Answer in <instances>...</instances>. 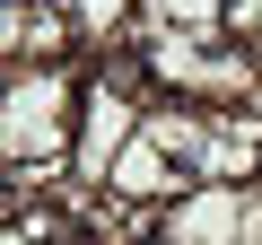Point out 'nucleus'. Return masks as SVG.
<instances>
[{
  "label": "nucleus",
  "mask_w": 262,
  "mask_h": 245,
  "mask_svg": "<svg viewBox=\"0 0 262 245\" xmlns=\"http://www.w3.org/2000/svg\"><path fill=\"white\" fill-rule=\"evenodd\" d=\"M79 105H88V62H35L0 70V167H70L79 158Z\"/></svg>",
  "instance_id": "nucleus-1"
},
{
  "label": "nucleus",
  "mask_w": 262,
  "mask_h": 245,
  "mask_svg": "<svg viewBox=\"0 0 262 245\" xmlns=\"http://www.w3.org/2000/svg\"><path fill=\"white\" fill-rule=\"evenodd\" d=\"M140 62H149V88L175 105H201V114L262 105V53L236 35H140Z\"/></svg>",
  "instance_id": "nucleus-2"
},
{
  "label": "nucleus",
  "mask_w": 262,
  "mask_h": 245,
  "mask_svg": "<svg viewBox=\"0 0 262 245\" xmlns=\"http://www.w3.org/2000/svg\"><path fill=\"white\" fill-rule=\"evenodd\" d=\"M245 184H184L158 210V245H245Z\"/></svg>",
  "instance_id": "nucleus-3"
},
{
  "label": "nucleus",
  "mask_w": 262,
  "mask_h": 245,
  "mask_svg": "<svg viewBox=\"0 0 262 245\" xmlns=\"http://www.w3.org/2000/svg\"><path fill=\"white\" fill-rule=\"evenodd\" d=\"M0 62L35 70V62H88L79 53V18L53 0H0Z\"/></svg>",
  "instance_id": "nucleus-4"
},
{
  "label": "nucleus",
  "mask_w": 262,
  "mask_h": 245,
  "mask_svg": "<svg viewBox=\"0 0 262 245\" xmlns=\"http://www.w3.org/2000/svg\"><path fill=\"white\" fill-rule=\"evenodd\" d=\"M105 193H114V201H131V210H166V201L184 193V167H175V158H166V149H158V140L140 132V140H131V149L114 158Z\"/></svg>",
  "instance_id": "nucleus-5"
},
{
  "label": "nucleus",
  "mask_w": 262,
  "mask_h": 245,
  "mask_svg": "<svg viewBox=\"0 0 262 245\" xmlns=\"http://www.w3.org/2000/svg\"><path fill=\"white\" fill-rule=\"evenodd\" d=\"M79 53H122V44H140V0H79Z\"/></svg>",
  "instance_id": "nucleus-6"
},
{
  "label": "nucleus",
  "mask_w": 262,
  "mask_h": 245,
  "mask_svg": "<svg viewBox=\"0 0 262 245\" xmlns=\"http://www.w3.org/2000/svg\"><path fill=\"white\" fill-rule=\"evenodd\" d=\"M140 35H227V0H140Z\"/></svg>",
  "instance_id": "nucleus-7"
},
{
  "label": "nucleus",
  "mask_w": 262,
  "mask_h": 245,
  "mask_svg": "<svg viewBox=\"0 0 262 245\" xmlns=\"http://www.w3.org/2000/svg\"><path fill=\"white\" fill-rule=\"evenodd\" d=\"M0 245H35V236H27V228H0Z\"/></svg>",
  "instance_id": "nucleus-8"
},
{
  "label": "nucleus",
  "mask_w": 262,
  "mask_h": 245,
  "mask_svg": "<svg viewBox=\"0 0 262 245\" xmlns=\"http://www.w3.org/2000/svg\"><path fill=\"white\" fill-rule=\"evenodd\" d=\"M53 9H79V0H53Z\"/></svg>",
  "instance_id": "nucleus-9"
},
{
  "label": "nucleus",
  "mask_w": 262,
  "mask_h": 245,
  "mask_svg": "<svg viewBox=\"0 0 262 245\" xmlns=\"http://www.w3.org/2000/svg\"><path fill=\"white\" fill-rule=\"evenodd\" d=\"M70 245H96V236H70Z\"/></svg>",
  "instance_id": "nucleus-10"
}]
</instances>
